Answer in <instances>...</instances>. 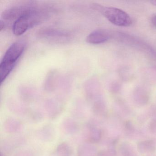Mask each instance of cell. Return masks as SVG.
Masks as SVG:
<instances>
[{"mask_svg": "<svg viewBox=\"0 0 156 156\" xmlns=\"http://www.w3.org/2000/svg\"><path fill=\"white\" fill-rule=\"evenodd\" d=\"M51 8L37 5L32 10L14 21L12 32L16 36H20L28 30L41 24L50 17Z\"/></svg>", "mask_w": 156, "mask_h": 156, "instance_id": "6da1fadb", "label": "cell"}, {"mask_svg": "<svg viewBox=\"0 0 156 156\" xmlns=\"http://www.w3.org/2000/svg\"><path fill=\"white\" fill-rule=\"evenodd\" d=\"M25 44L16 42L6 51L0 64V77L1 84L6 80L16 65V63L23 53Z\"/></svg>", "mask_w": 156, "mask_h": 156, "instance_id": "7a4b0ae2", "label": "cell"}, {"mask_svg": "<svg viewBox=\"0 0 156 156\" xmlns=\"http://www.w3.org/2000/svg\"><path fill=\"white\" fill-rule=\"evenodd\" d=\"M91 7L94 10L102 14L114 25L119 27H128L132 24L131 17L128 13L120 9L106 7L96 3L91 4Z\"/></svg>", "mask_w": 156, "mask_h": 156, "instance_id": "3957f363", "label": "cell"}, {"mask_svg": "<svg viewBox=\"0 0 156 156\" xmlns=\"http://www.w3.org/2000/svg\"><path fill=\"white\" fill-rule=\"evenodd\" d=\"M37 36L42 40L54 43H64L70 41L71 34L69 33L53 28H44L39 30Z\"/></svg>", "mask_w": 156, "mask_h": 156, "instance_id": "277c9868", "label": "cell"}, {"mask_svg": "<svg viewBox=\"0 0 156 156\" xmlns=\"http://www.w3.org/2000/svg\"><path fill=\"white\" fill-rule=\"evenodd\" d=\"M37 6L34 2H30L12 6L6 9L2 12V18L3 20L15 21Z\"/></svg>", "mask_w": 156, "mask_h": 156, "instance_id": "5b68a950", "label": "cell"}, {"mask_svg": "<svg viewBox=\"0 0 156 156\" xmlns=\"http://www.w3.org/2000/svg\"><path fill=\"white\" fill-rule=\"evenodd\" d=\"M111 37L108 31L99 29L91 32L86 38L87 42L91 44H100L107 41Z\"/></svg>", "mask_w": 156, "mask_h": 156, "instance_id": "8992f818", "label": "cell"}, {"mask_svg": "<svg viewBox=\"0 0 156 156\" xmlns=\"http://www.w3.org/2000/svg\"><path fill=\"white\" fill-rule=\"evenodd\" d=\"M57 73L52 71L49 73L45 81V87L47 91H52L55 87L57 82Z\"/></svg>", "mask_w": 156, "mask_h": 156, "instance_id": "52a82bcc", "label": "cell"}, {"mask_svg": "<svg viewBox=\"0 0 156 156\" xmlns=\"http://www.w3.org/2000/svg\"><path fill=\"white\" fill-rule=\"evenodd\" d=\"M138 147L141 152H152L155 150V143L152 140L141 141L139 143Z\"/></svg>", "mask_w": 156, "mask_h": 156, "instance_id": "ba28073f", "label": "cell"}, {"mask_svg": "<svg viewBox=\"0 0 156 156\" xmlns=\"http://www.w3.org/2000/svg\"><path fill=\"white\" fill-rule=\"evenodd\" d=\"M56 154L58 156H72L73 151L69 144L63 142L58 145L56 148Z\"/></svg>", "mask_w": 156, "mask_h": 156, "instance_id": "9c48e42d", "label": "cell"}, {"mask_svg": "<svg viewBox=\"0 0 156 156\" xmlns=\"http://www.w3.org/2000/svg\"><path fill=\"white\" fill-rule=\"evenodd\" d=\"M101 137V131L100 129L94 126H90L89 127L87 139L91 142H97L100 140Z\"/></svg>", "mask_w": 156, "mask_h": 156, "instance_id": "30bf717a", "label": "cell"}, {"mask_svg": "<svg viewBox=\"0 0 156 156\" xmlns=\"http://www.w3.org/2000/svg\"><path fill=\"white\" fill-rule=\"evenodd\" d=\"M150 127L152 132H156V120H153L151 122Z\"/></svg>", "mask_w": 156, "mask_h": 156, "instance_id": "8fae6325", "label": "cell"}, {"mask_svg": "<svg viewBox=\"0 0 156 156\" xmlns=\"http://www.w3.org/2000/svg\"><path fill=\"white\" fill-rule=\"evenodd\" d=\"M7 25L4 20H1L0 21V30L1 31L4 30L6 28Z\"/></svg>", "mask_w": 156, "mask_h": 156, "instance_id": "7c38bea8", "label": "cell"}, {"mask_svg": "<svg viewBox=\"0 0 156 156\" xmlns=\"http://www.w3.org/2000/svg\"><path fill=\"white\" fill-rule=\"evenodd\" d=\"M152 23L153 25L156 26V15L152 19Z\"/></svg>", "mask_w": 156, "mask_h": 156, "instance_id": "4fadbf2b", "label": "cell"}, {"mask_svg": "<svg viewBox=\"0 0 156 156\" xmlns=\"http://www.w3.org/2000/svg\"><path fill=\"white\" fill-rule=\"evenodd\" d=\"M150 2L152 5L156 6V0H155V1H151Z\"/></svg>", "mask_w": 156, "mask_h": 156, "instance_id": "5bb4252c", "label": "cell"}]
</instances>
